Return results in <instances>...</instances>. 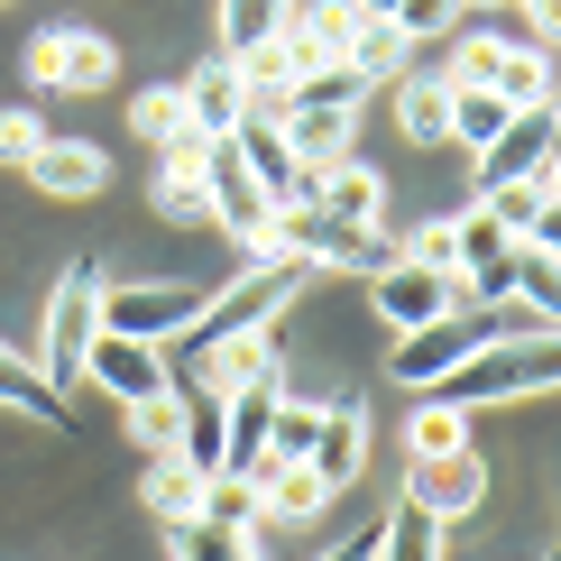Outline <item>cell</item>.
<instances>
[{
    "label": "cell",
    "mask_w": 561,
    "mask_h": 561,
    "mask_svg": "<svg viewBox=\"0 0 561 561\" xmlns=\"http://www.w3.org/2000/svg\"><path fill=\"white\" fill-rule=\"evenodd\" d=\"M350 19H396V0H350Z\"/></svg>",
    "instance_id": "b9f144b4"
},
{
    "label": "cell",
    "mask_w": 561,
    "mask_h": 561,
    "mask_svg": "<svg viewBox=\"0 0 561 561\" xmlns=\"http://www.w3.org/2000/svg\"><path fill=\"white\" fill-rule=\"evenodd\" d=\"M451 19H460V0H396V19H387V28L414 46V37H442Z\"/></svg>",
    "instance_id": "74e56055"
},
{
    "label": "cell",
    "mask_w": 561,
    "mask_h": 561,
    "mask_svg": "<svg viewBox=\"0 0 561 561\" xmlns=\"http://www.w3.org/2000/svg\"><path fill=\"white\" fill-rule=\"evenodd\" d=\"M368 286H378V313L396 322V332H424V322L460 313V276H433V267H405V259H396L387 276H368Z\"/></svg>",
    "instance_id": "9c48e42d"
},
{
    "label": "cell",
    "mask_w": 561,
    "mask_h": 561,
    "mask_svg": "<svg viewBox=\"0 0 561 561\" xmlns=\"http://www.w3.org/2000/svg\"><path fill=\"white\" fill-rule=\"evenodd\" d=\"M175 424H184V396L167 387V396H148V405H129V433L148 442V460L157 451H175Z\"/></svg>",
    "instance_id": "1f68e13d"
},
{
    "label": "cell",
    "mask_w": 561,
    "mask_h": 561,
    "mask_svg": "<svg viewBox=\"0 0 561 561\" xmlns=\"http://www.w3.org/2000/svg\"><path fill=\"white\" fill-rule=\"evenodd\" d=\"M396 129H405V148L451 138V83H442V75H405V83H396Z\"/></svg>",
    "instance_id": "ac0fdd59"
},
{
    "label": "cell",
    "mask_w": 561,
    "mask_h": 561,
    "mask_svg": "<svg viewBox=\"0 0 561 561\" xmlns=\"http://www.w3.org/2000/svg\"><path fill=\"white\" fill-rule=\"evenodd\" d=\"M543 194H561V148H552V167H543Z\"/></svg>",
    "instance_id": "7bdbcfd3"
},
{
    "label": "cell",
    "mask_w": 561,
    "mask_h": 561,
    "mask_svg": "<svg viewBox=\"0 0 561 561\" xmlns=\"http://www.w3.org/2000/svg\"><path fill=\"white\" fill-rule=\"evenodd\" d=\"M378 561H442V525L414 497H396L387 525H378Z\"/></svg>",
    "instance_id": "cb8c5ba5"
},
{
    "label": "cell",
    "mask_w": 561,
    "mask_h": 561,
    "mask_svg": "<svg viewBox=\"0 0 561 561\" xmlns=\"http://www.w3.org/2000/svg\"><path fill=\"white\" fill-rule=\"evenodd\" d=\"M184 387H203V396H249V387H286V359H276V341H267V332H240V341H221V350H194Z\"/></svg>",
    "instance_id": "8992f818"
},
{
    "label": "cell",
    "mask_w": 561,
    "mask_h": 561,
    "mask_svg": "<svg viewBox=\"0 0 561 561\" xmlns=\"http://www.w3.org/2000/svg\"><path fill=\"white\" fill-rule=\"evenodd\" d=\"M92 332H102V267H92V259H75V267L56 276V286H46V359H37V378L56 387V396L83 378Z\"/></svg>",
    "instance_id": "7a4b0ae2"
},
{
    "label": "cell",
    "mask_w": 561,
    "mask_h": 561,
    "mask_svg": "<svg viewBox=\"0 0 561 561\" xmlns=\"http://www.w3.org/2000/svg\"><path fill=\"white\" fill-rule=\"evenodd\" d=\"M451 240H460V276H470V267H488V259H506V249H516V240H506V230L488 221V213H460V221H451Z\"/></svg>",
    "instance_id": "d6a6232c"
},
{
    "label": "cell",
    "mask_w": 561,
    "mask_h": 561,
    "mask_svg": "<svg viewBox=\"0 0 561 561\" xmlns=\"http://www.w3.org/2000/svg\"><path fill=\"white\" fill-rule=\"evenodd\" d=\"M28 184H46L56 203H92V194L111 184V157L92 148V138H46L37 167H28Z\"/></svg>",
    "instance_id": "7c38bea8"
},
{
    "label": "cell",
    "mask_w": 561,
    "mask_h": 561,
    "mask_svg": "<svg viewBox=\"0 0 561 561\" xmlns=\"http://www.w3.org/2000/svg\"><path fill=\"white\" fill-rule=\"evenodd\" d=\"M0 405H19V414H46V424H65V396L37 378V359L28 350H10L0 341Z\"/></svg>",
    "instance_id": "d4e9b609"
},
{
    "label": "cell",
    "mask_w": 561,
    "mask_h": 561,
    "mask_svg": "<svg viewBox=\"0 0 561 561\" xmlns=\"http://www.w3.org/2000/svg\"><path fill=\"white\" fill-rule=\"evenodd\" d=\"M138 497H148V516H157V525H184V516L203 506V479L184 470L175 451H157V460H148V479H138Z\"/></svg>",
    "instance_id": "7402d4cb"
},
{
    "label": "cell",
    "mask_w": 561,
    "mask_h": 561,
    "mask_svg": "<svg viewBox=\"0 0 561 561\" xmlns=\"http://www.w3.org/2000/svg\"><path fill=\"white\" fill-rule=\"evenodd\" d=\"M525 10H543V0H525Z\"/></svg>",
    "instance_id": "ee69618b"
},
{
    "label": "cell",
    "mask_w": 561,
    "mask_h": 561,
    "mask_svg": "<svg viewBox=\"0 0 561 561\" xmlns=\"http://www.w3.org/2000/svg\"><path fill=\"white\" fill-rule=\"evenodd\" d=\"M506 121H516V111H506L497 92H451V138H460L470 157H488V148H497V138H506Z\"/></svg>",
    "instance_id": "83f0119b"
},
{
    "label": "cell",
    "mask_w": 561,
    "mask_h": 561,
    "mask_svg": "<svg viewBox=\"0 0 561 561\" xmlns=\"http://www.w3.org/2000/svg\"><path fill=\"white\" fill-rule=\"evenodd\" d=\"M37 148H46V121H37V111H0V167L28 175V167H37Z\"/></svg>",
    "instance_id": "e575fe53"
},
{
    "label": "cell",
    "mask_w": 561,
    "mask_h": 561,
    "mask_svg": "<svg viewBox=\"0 0 561 561\" xmlns=\"http://www.w3.org/2000/svg\"><path fill=\"white\" fill-rule=\"evenodd\" d=\"M405 267H433V276H460V240H451V221H424L405 240Z\"/></svg>",
    "instance_id": "8d00e7d4"
},
{
    "label": "cell",
    "mask_w": 561,
    "mask_h": 561,
    "mask_svg": "<svg viewBox=\"0 0 561 561\" xmlns=\"http://www.w3.org/2000/svg\"><path fill=\"white\" fill-rule=\"evenodd\" d=\"M451 451H470V414L442 405V396H433V405H414V424H405V470H414V460H451Z\"/></svg>",
    "instance_id": "44dd1931"
},
{
    "label": "cell",
    "mask_w": 561,
    "mask_h": 561,
    "mask_svg": "<svg viewBox=\"0 0 561 561\" xmlns=\"http://www.w3.org/2000/svg\"><path fill=\"white\" fill-rule=\"evenodd\" d=\"M313 433H322V405H286V396H276V414H267V460H313Z\"/></svg>",
    "instance_id": "f546056e"
},
{
    "label": "cell",
    "mask_w": 561,
    "mask_h": 561,
    "mask_svg": "<svg viewBox=\"0 0 561 561\" xmlns=\"http://www.w3.org/2000/svg\"><path fill=\"white\" fill-rule=\"evenodd\" d=\"M341 65H350L359 83H387V75H405V37H396L387 19H359L350 46H341Z\"/></svg>",
    "instance_id": "4316f807"
},
{
    "label": "cell",
    "mask_w": 561,
    "mask_h": 561,
    "mask_svg": "<svg viewBox=\"0 0 561 561\" xmlns=\"http://www.w3.org/2000/svg\"><path fill=\"white\" fill-rule=\"evenodd\" d=\"M525 249H534V259H561V194H543V213H534V230H525Z\"/></svg>",
    "instance_id": "ab89813d"
},
{
    "label": "cell",
    "mask_w": 561,
    "mask_h": 561,
    "mask_svg": "<svg viewBox=\"0 0 561 561\" xmlns=\"http://www.w3.org/2000/svg\"><path fill=\"white\" fill-rule=\"evenodd\" d=\"M203 525H221V534H259L267 543V497H259V479H203V506H194Z\"/></svg>",
    "instance_id": "ffe728a7"
},
{
    "label": "cell",
    "mask_w": 561,
    "mask_h": 561,
    "mask_svg": "<svg viewBox=\"0 0 561 561\" xmlns=\"http://www.w3.org/2000/svg\"><path fill=\"white\" fill-rule=\"evenodd\" d=\"M167 552H175V561H267L259 534H221V525H203V516L167 525Z\"/></svg>",
    "instance_id": "484cf974"
},
{
    "label": "cell",
    "mask_w": 561,
    "mask_h": 561,
    "mask_svg": "<svg viewBox=\"0 0 561 561\" xmlns=\"http://www.w3.org/2000/svg\"><path fill=\"white\" fill-rule=\"evenodd\" d=\"M359 75H350V65H313V75H295V102H341V111H359ZM286 102V111H295Z\"/></svg>",
    "instance_id": "836d02e7"
},
{
    "label": "cell",
    "mask_w": 561,
    "mask_h": 561,
    "mask_svg": "<svg viewBox=\"0 0 561 561\" xmlns=\"http://www.w3.org/2000/svg\"><path fill=\"white\" fill-rule=\"evenodd\" d=\"M304 276H313V267L286 259V249H276V259H259V267H240L194 322H184V332H194V350H221V341H240V332H267V322L304 295Z\"/></svg>",
    "instance_id": "6da1fadb"
},
{
    "label": "cell",
    "mask_w": 561,
    "mask_h": 561,
    "mask_svg": "<svg viewBox=\"0 0 561 561\" xmlns=\"http://www.w3.org/2000/svg\"><path fill=\"white\" fill-rule=\"evenodd\" d=\"M488 92H497L506 111H543V102H552V56H543V46H525V37H506Z\"/></svg>",
    "instance_id": "e0dca14e"
},
{
    "label": "cell",
    "mask_w": 561,
    "mask_h": 561,
    "mask_svg": "<svg viewBox=\"0 0 561 561\" xmlns=\"http://www.w3.org/2000/svg\"><path fill=\"white\" fill-rule=\"evenodd\" d=\"M259 497H267V525H322V516H332V488L304 470V460H267Z\"/></svg>",
    "instance_id": "2e32d148"
},
{
    "label": "cell",
    "mask_w": 561,
    "mask_h": 561,
    "mask_svg": "<svg viewBox=\"0 0 561 561\" xmlns=\"http://www.w3.org/2000/svg\"><path fill=\"white\" fill-rule=\"evenodd\" d=\"M83 378L102 387V396H121V405H148V396H167V387H175V368H167V341H121V332H92Z\"/></svg>",
    "instance_id": "5b68a950"
},
{
    "label": "cell",
    "mask_w": 561,
    "mask_h": 561,
    "mask_svg": "<svg viewBox=\"0 0 561 561\" xmlns=\"http://www.w3.org/2000/svg\"><path fill=\"white\" fill-rule=\"evenodd\" d=\"M203 203H213V221H221L240 249L276 259V203L259 194V175L240 167V148H230V138H213V157H203Z\"/></svg>",
    "instance_id": "3957f363"
},
{
    "label": "cell",
    "mask_w": 561,
    "mask_h": 561,
    "mask_svg": "<svg viewBox=\"0 0 561 561\" xmlns=\"http://www.w3.org/2000/svg\"><path fill=\"white\" fill-rule=\"evenodd\" d=\"M129 129H138V138H157V148H167L175 129H194V121H184V83H148V92L129 102Z\"/></svg>",
    "instance_id": "f1b7e54d"
},
{
    "label": "cell",
    "mask_w": 561,
    "mask_h": 561,
    "mask_svg": "<svg viewBox=\"0 0 561 561\" xmlns=\"http://www.w3.org/2000/svg\"><path fill=\"white\" fill-rule=\"evenodd\" d=\"M313 561H378V525H359L341 552H313Z\"/></svg>",
    "instance_id": "60d3db41"
},
{
    "label": "cell",
    "mask_w": 561,
    "mask_h": 561,
    "mask_svg": "<svg viewBox=\"0 0 561 561\" xmlns=\"http://www.w3.org/2000/svg\"><path fill=\"white\" fill-rule=\"evenodd\" d=\"M405 497L424 506L433 525H460V516H479V506H488V460H479V451L414 460V470H405Z\"/></svg>",
    "instance_id": "52a82bcc"
},
{
    "label": "cell",
    "mask_w": 561,
    "mask_h": 561,
    "mask_svg": "<svg viewBox=\"0 0 561 561\" xmlns=\"http://www.w3.org/2000/svg\"><path fill=\"white\" fill-rule=\"evenodd\" d=\"M286 19H295V0H221V56L240 65V56H259V46H276Z\"/></svg>",
    "instance_id": "d6986e66"
},
{
    "label": "cell",
    "mask_w": 561,
    "mask_h": 561,
    "mask_svg": "<svg viewBox=\"0 0 561 561\" xmlns=\"http://www.w3.org/2000/svg\"><path fill=\"white\" fill-rule=\"evenodd\" d=\"M111 75H121V46H111L102 28H65V75H56V92H111Z\"/></svg>",
    "instance_id": "603a6c76"
},
{
    "label": "cell",
    "mask_w": 561,
    "mask_h": 561,
    "mask_svg": "<svg viewBox=\"0 0 561 561\" xmlns=\"http://www.w3.org/2000/svg\"><path fill=\"white\" fill-rule=\"evenodd\" d=\"M350 129H359V111H341V102H295V111H286V148H295V167H304V175L341 167V157H350Z\"/></svg>",
    "instance_id": "4fadbf2b"
},
{
    "label": "cell",
    "mask_w": 561,
    "mask_h": 561,
    "mask_svg": "<svg viewBox=\"0 0 561 561\" xmlns=\"http://www.w3.org/2000/svg\"><path fill=\"white\" fill-rule=\"evenodd\" d=\"M543 167H552V121H543V111H516L506 138L479 157V194H488V184H534Z\"/></svg>",
    "instance_id": "9a60e30c"
},
{
    "label": "cell",
    "mask_w": 561,
    "mask_h": 561,
    "mask_svg": "<svg viewBox=\"0 0 561 561\" xmlns=\"http://www.w3.org/2000/svg\"><path fill=\"white\" fill-rule=\"evenodd\" d=\"M203 286H111L102 276V332H121V341H167L184 332V322L203 313Z\"/></svg>",
    "instance_id": "277c9868"
},
{
    "label": "cell",
    "mask_w": 561,
    "mask_h": 561,
    "mask_svg": "<svg viewBox=\"0 0 561 561\" xmlns=\"http://www.w3.org/2000/svg\"><path fill=\"white\" fill-rule=\"evenodd\" d=\"M157 213H167V221H213V203H203V175L157 167Z\"/></svg>",
    "instance_id": "d590c367"
},
{
    "label": "cell",
    "mask_w": 561,
    "mask_h": 561,
    "mask_svg": "<svg viewBox=\"0 0 561 561\" xmlns=\"http://www.w3.org/2000/svg\"><path fill=\"white\" fill-rule=\"evenodd\" d=\"M304 470L332 488V497L368 470V424H359V396H332V405H322V433H313V460H304Z\"/></svg>",
    "instance_id": "30bf717a"
},
{
    "label": "cell",
    "mask_w": 561,
    "mask_h": 561,
    "mask_svg": "<svg viewBox=\"0 0 561 561\" xmlns=\"http://www.w3.org/2000/svg\"><path fill=\"white\" fill-rule=\"evenodd\" d=\"M184 121H194L203 138H230L249 121V102H240V65L230 56H203L194 75H184Z\"/></svg>",
    "instance_id": "8fae6325"
},
{
    "label": "cell",
    "mask_w": 561,
    "mask_h": 561,
    "mask_svg": "<svg viewBox=\"0 0 561 561\" xmlns=\"http://www.w3.org/2000/svg\"><path fill=\"white\" fill-rule=\"evenodd\" d=\"M479 213L497 221L506 240H525V230H534V213H543V175H534V184H488V194H479Z\"/></svg>",
    "instance_id": "4dcf8cb0"
},
{
    "label": "cell",
    "mask_w": 561,
    "mask_h": 561,
    "mask_svg": "<svg viewBox=\"0 0 561 561\" xmlns=\"http://www.w3.org/2000/svg\"><path fill=\"white\" fill-rule=\"evenodd\" d=\"M19 65H28V83H37V92H56V75H65V28H37Z\"/></svg>",
    "instance_id": "f35d334b"
},
{
    "label": "cell",
    "mask_w": 561,
    "mask_h": 561,
    "mask_svg": "<svg viewBox=\"0 0 561 561\" xmlns=\"http://www.w3.org/2000/svg\"><path fill=\"white\" fill-rule=\"evenodd\" d=\"M230 148H240V167L259 175V194L276 203V213L313 203V175L295 167V148H286V121H240V129H230Z\"/></svg>",
    "instance_id": "ba28073f"
},
{
    "label": "cell",
    "mask_w": 561,
    "mask_h": 561,
    "mask_svg": "<svg viewBox=\"0 0 561 561\" xmlns=\"http://www.w3.org/2000/svg\"><path fill=\"white\" fill-rule=\"evenodd\" d=\"M313 203H322L341 230H378V213H387V175L359 167V157H341V167L313 175Z\"/></svg>",
    "instance_id": "5bb4252c"
}]
</instances>
